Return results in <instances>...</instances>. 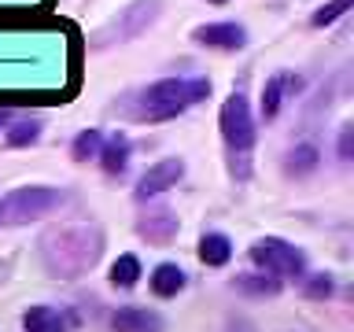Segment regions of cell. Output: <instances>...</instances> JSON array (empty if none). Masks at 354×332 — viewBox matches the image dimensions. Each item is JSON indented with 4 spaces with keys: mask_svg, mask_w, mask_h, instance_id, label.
Returning a JSON list of instances; mask_svg holds the SVG:
<instances>
[{
    "mask_svg": "<svg viewBox=\"0 0 354 332\" xmlns=\"http://www.w3.org/2000/svg\"><path fill=\"white\" fill-rule=\"evenodd\" d=\"M85 37L59 0H0V107H59L82 93Z\"/></svg>",
    "mask_w": 354,
    "mask_h": 332,
    "instance_id": "cell-1",
    "label": "cell"
},
{
    "mask_svg": "<svg viewBox=\"0 0 354 332\" xmlns=\"http://www.w3.org/2000/svg\"><path fill=\"white\" fill-rule=\"evenodd\" d=\"M210 96L207 77H162L140 93V118L144 122H170Z\"/></svg>",
    "mask_w": 354,
    "mask_h": 332,
    "instance_id": "cell-2",
    "label": "cell"
},
{
    "mask_svg": "<svg viewBox=\"0 0 354 332\" xmlns=\"http://www.w3.org/2000/svg\"><path fill=\"white\" fill-rule=\"evenodd\" d=\"M218 126H221V137H225L232 155H248L254 148L259 126H254V115H251V100L243 93H232L225 104H221Z\"/></svg>",
    "mask_w": 354,
    "mask_h": 332,
    "instance_id": "cell-3",
    "label": "cell"
},
{
    "mask_svg": "<svg viewBox=\"0 0 354 332\" xmlns=\"http://www.w3.org/2000/svg\"><path fill=\"white\" fill-rule=\"evenodd\" d=\"M251 255V266L254 270H262V273H273V277H303L306 273V255L295 248V243H288V240H281V237H266V240H259L254 248L248 251Z\"/></svg>",
    "mask_w": 354,
    "mask_h": 332,
    "instance_id": "cell-4",
    "label": "cell"
},
{
    "mask_svg": "<svg viewBox=\"0 0 354 332\" xmlns=\"http://www.w3.org/2000/svg\"><path fill=\"white\" fill-rule=\"evenodd\" d=\"M48 243L59 248V259H48L55 273H77L100 255V237L96 232H52Z\"/></svg>",
    "mask_w": 354,
    "mask_h": 332,
    "instance_id": "cell-5",
    "label": "cell"
},
{
    "mask_svg": "<svg viewBox=\"0 0 354 332\" xmlns=\"http://www.w3.org/2000/svg\"><path fill=\"white\" fill-rule=\"evenodd\" d=\"M63 203V192L55 188H19L4 199V218L11 221H26V218H41L44 210L59 207Z\"/></svg>",
    "mask_w": 354,
    "mask_h": 332,
    "instance_id": "cell-6",
    "label": "cell"
},
{
    "mask_svg": "<svg viewBox=\"0 0 354 332\" xmlns=\"http://www.w3.org/2000/svg\"><path fill=\"white\" fill-rule=\"evenodd\" d=\"M181 177H185V163H181V159H159L155 166H148V170H144V177L137 181V192H133V196H137L140 203H148V199L162 196L166 188H174Z\"/></svg>",
    "mask_w": 354,
    "mask_h": 332,
    "instance_id": "cell-7",
    "label": "cell"
},
{
    "mask_svg": "<svg viewBox=\"0 0 354 332\" xmlns=\"http://www.w3.org/2000/svg\"><path fill=\"white\" fill-rule=\"evenodd\" d=\"M196 44H207V48H221V52H236L248 44V30L240 22H207L192 33Z\"/></svg>",
    "mask_w": 354,
    "mask_h": 332,
    "instance_id": "cell-8",
    "label": "cell"
},
{
    "mask_svg": "<svg viewBox=\"0 0 354 332\" xmlns=\"http://www.w3.org/2000/svg\"><path fill=\"white\" fill-rule=\"evenodd\" d=\"M137 229H140V237L151 240V243H170L177 237V214L170 207H151L148 214L137 221Z\"/></svg>",
    "mask_w": 354,
    "mask_h": 332,
    "instance_id": "cell-9",
    "label": "cell"
},
{
    "mask_svg": "<svg viewBox=\"0 0 354 332\" xmlns=\"http://www.w3.org/2000/svg\"><path fill=\"white\" fill-rule=\"evenodd\" d=\"M299 85H303V77H295V74H273L270 82H266V89H262V118L270 122V118L281 115L284 96L299 93Z\"/></svg>",
    "mask_w": 354,
    "mask_h": 332,
    "instance_id": "cell-10",
    "label": "cell"
},
{
    "mask_svg": "<svg viewBox=\"0 0 354 332\" xmlns=\"http://www.w3.org/2000/svg\"><path fill=\"white\" fill-rule=\"evenodd\" d=\"M159 314H151V310L144 306H122L111 314V329L115 332H159Z\"/></svg>",
    "mask_w": 354,
    "mask_h": 332,
    "instance_id": "cell-11",
    "label": "cell"
},
{
    "mask_svg": "<svg viewBox=\"0 0 354 332\" xmlns=\"http://www.w3.org/2000/svg\"><path fill=\"white\" fill-rule=\"evenodd\" d=\"M185 284H188V277H185V270L177 262H159L151 270V277H148L151 295H159V299H174Z\"/></svg>",
    "mask_w": 354,
    "mask_h": 332,
    "instance_id": "cell-12",
    "label": "cell"
},
{
    "mask_svg": "<svg viewBox=\"0 0 354 332\" xmlns=\"http://www.w3.org/2000/svg\"><path fill=\"white\" fill-rule=\"evenodd\" d=\"M22 329L26 332H66V314L55 306H30L22 314Z\"/></svg>",
    "mask_w": 354,
    "mask_h": 332,
    "instance_id": "cell-13",
    "label": "cell"
},
{
    "mask_svg": "<svg viewBox=\"0 0 354 332\" xmlns=\"http://www.w3.org/2000/svg\"><path fill=\"white\" fill-rule=\"evenodd\" d=\"M129 140L122 137V133H115V137H107L104 140V148H100V166H104L107 174H126V166H129Z\"/></svg>",
    "mask_w": 354,
    "mask_h": 332,
    "instance_id": "cell-14",
    "label": "cell"
},
{
    "mask_svg": "<svg viewBox=\"0 0 354 332\" xmlns=\"http://www.w3.org/2000/svg\"><path fill=\"white\" fill-rule=\"evenodd\" d=\"M196 255H199L207 266H225V262L232 259V240L225 237V232H203V237H199Z\"/></svg>",
    "mask_w": 354,
    "mask_h": 332,
    "instance_id": "cell-15",
    "label": "cell"
},
{
    "mask_svg": "<svg viewBox=\"0 0 354 332\" xmlns=\"http://www.w3.org/2000/svg\"><path fill=\"white\" fill-rule=\"evenodd\" d=\"M37 137H41V118L37 115H22L15 122H8V133H4L8 148H26V144H33Z\"/></svg>",
    "mask_w": 354,
    "mask_h": 332,
    "instance_id": "cell-16",
    "label": "cell"
},
{
    "mask_svg": "<svg viewBox=\"0 0 354 332\" xmlns=\"http://www.w3.org/2000/svg\"><path fill=\"white\" fill-rule=\"evenodd\" d=\"M317 163H321V151L314 148V144H295V148L284 155V170L292 177H303L310 170H317Z\"/></svg>",
    "mask_w": 354,
    "mask_h": 332,
    "instance_id": "cell-17",
    "label": "cell"
},
{
    "mask_svg": "<svg viewBox=\"0 0 354 332\" xmlns=\"http://www.w3.org/2000/svg\"><path fill=\"white\" fill-rule=\"evenodd\" d=\"M107 277H111V284H115V288H133L140 281V259H137V255H118V259L111 262Z\"/></svg>",
    "mask_w": 354,
    "mask_h": 332,
    "instance_id": "cell-18",
    "label": "cell"
},
{
    "mask_svg": "<svg viewBox=\"0 0 354 332\" xmlns=\"http://www.w3.org/2000/svg\"><path fill=\"white\" fill-rule=\"evenodd\" d=\"M281 277H273V273H248V277H236V288L240 292H251V295H277L281 292Z\"/></svg>",
    "mask_w": 354,
    "mask_h": 332,
    "instance_id": "cell-19",
    "label": "cell"
},
{
    "mask_svg": "<svg viewBox=\"0 0 354 332\" xmlns=\"http://www.w3.org/2000/svg\"><path fill=\"white\" fill-rule=\"evenodd\" d=\"M100 148H104V133H100V129H85V133H77V137H74V159L77 163L96 159Z\"/></svg>",
    "mask_w": 354,
    "mask_h": 332,
    "instance_id": "cell-20",
    "label": "cell"
},
{
    "mask_svg": "<svg viewBox=\"0 0 354 332\" xmlns=\"http://www.w3.org/2000/svg\"><path fill=\"white\" fill-rule=\"evenodd\" d=\"M351 4H354V0H332V4L317 8V11H314V19H310V22H314V26H328V22H336V19L343 15V11H347Z\"/></svg>",
    "mask_w": 354,
    "mask_h": 332,
    "instance_id": "cell-21",
    "label": "cell"
},
{
    "mask_svg": "<svg viewBox=\"0 0 354 332\" xmlns=\"http://www.w3.org/2000/svg\"><path fill=\"white\" fill-rule=\"evenodd\" d=\"M332 288H336V284H332V277H328V273H314V277L306 281L303 292H306L310 299H328V295H332Z\"/></svg>",
    "mask_w": 354,
    "mask_h": 332,
    "instance_id": "cell-22",
    "label": "cell"
},
{
    "mask_svg": "<svg viewBox=\"0 0 354 332\" xmlns=\"http://www.w3.org/2000/svg\"><path fill=\"white\" fill-rule=\"evenodd\" d=\"M351 126H343V133H339V155H343V159H351Z\"/></svg>",
    "mask_w": 354,
    "mask_h": 332,
    "instance_id": "cell-23",
    "label": "cell"
},
{
    "mask_svg": "<svg viewBox=\"0 0 354 332\" xmlns=\"http://www.w3.org/2000/svg\"><path fill=\"white\" fill-rule=\"evenodd\" d=\"M11 118H15V107H0V129H4Z\"/></svg>",
    "mask_w": 354,
    "mask_h": 332,
    "instance_id": "cell-24",
    "label": "cell"
},
{
    "mask_svg": "<svg viewBox=\"0 0 354 332\" xmlns=\"http://www.w3.org/2000/svg\"><path fill=\"white\" fill-rule=\"evenodd\" d=\"M207 4H229V0H207Z\"/></svg>",
    "mask_w": 354,
    "mask_h": 332,
    "instance_id": "cell-25",
    "label": "cell"
},
{
    "mask_svg": "<svg viewBox=\"0 0 354 332\" xmlns=\"http://www.w3.org/2000/svg\"><path fill=\"white\" fill-rule=\"evenodd\" d=\"M0 221H4V199H0Z\"/></svg>",
    "mask_w": 354,
    "mask_h": 332,
    "instance_id": "cell-26",
    "label": "cell"
}]
</instances>
